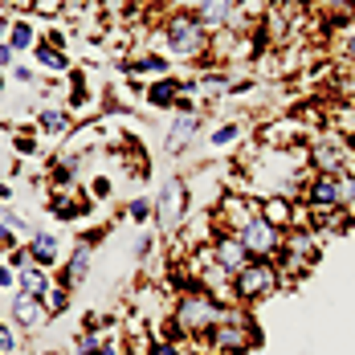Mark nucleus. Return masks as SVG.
I'll list each match as a JSON object with an SVG mask.
<instances>
[{"mask_svg":"<svg viewBox=\"0 0 355 355\" xmlns=\"http://www.w3.org/2000/svg\"><path fill=\"white\" fill-rule=\"evenodd\" d=\"M220 311L225 306L216 302L209 290H200V286L176 294V306H172V339H184V343L200 347L209 339V331L220 322Z\"/></svg>","mask_w":355,"mask_h":355,"instance_id":"1","label":"nucleus"},{"mask_svg":"<svg viewBox=\"0 0 355 355\" xmlns=\"http://www.w3.org/2000/svg\"><path fill=\"white\" fill-rule=\"evenodd\" d=\"M159 37H164V53L172 58H184L188 66L196 62L200 73L209 70V29L196 21V12H184V8H172L159 25Z\"/></svg>","mask_w":355,"mask_h":355,"instance_id":"2","label":"nucleus"},{"mask_svg":"<svg viewBox=\"0 0 355 355\" xmlns=\"http://www.w3.org/2000/svg\"><path fill=\"white\" fill-rule=\"evenodd\" d=\"M257 343H261V335H257V327L249 319V306L237 302V306L220 311V322L209 331V339L200 343V352L205 355H245Z\"/></svg>","mask_w":355,"mask_h":355,"instance_id":"3","label":"nucleus"},{"mask_svg":"<svg viewBox=\"0 0 355 355\" xmlns=\"http://www.w3.org/2000/svg\"><path fill=\"white\" fill-rule=\"evenodd\" d=\"M151 200H155V220H151V225H155L164 237L184 233L188 213H192V188H188V180L184 176H168Z\"/></svg>","mask_w":355,"mask_h":355,"instance_id":"4","label":"nucleus"},{"mask_svg":"<svg viewBox=\"0 0 355 355\" xmlns=\"http://www.w3.org/2000/svg\"><path fill=\"white\" fill-rule=\"evenodd\" d=\"M278 290H282V270H278V261L253 257L245 270L233 278V294H237L241 306H257V302H266V298L278 294Z\"/></svg>","mask_w":355,"mask_h":355,"instance_id":"5","label":"nucleus"},{"mask_svg":"<svg viewBox=\"0 0 355 355\" xmlns=\"http://www.w3.org/2000/svg\"><path fill=\"white\" fill-rule=\"evenodd\" d=\"M237 237H241V245L249 249V257H261V261H274V257L282 253V241H286L282 229L270 225L266 216H257V213H253V220H249Z\"/></svg>","mask_w":355,"mask_h":355,"instance_id":"6","label":"nucleus"},{"mask_svg":"<svg viewBox=\"0 0 355 355\" xmlns=\"http://www.w3.org/2000/svg\"><path fill=\"white\" fill-rule=\"evenodd\" d=\"M8 311H12V322H17L21 331H29V335L53 322V315H49V306H45V298H33V294H21V290L12 294V306H8Z\"/></svg>","mask_w":355,"mask_h":355,"instance_id":"7","label":"nucleus"},{"mask_svg":"<svg viewBox=\"0 0 355 355\" xmlns=\"http://www.w3.org/2000/svg\"><path fill=\"white\" fill-rule=\"evenodd\" d=\"M184 90H188V78L168 73V78H155V82H147V86H143V103H147V107H155V110H176L180 98H188Z\"/></svg>","mask_w":355,"mask_h":355,"instance_id":"8","label":"nucleus"},{"mask_svg":"<svg viewBox=\"0 0 355 355\" xmlns=\"http://www.w3.org/2000/svg\"><path fill=\"white\" fill-rule=\"evenodd\" d=\"M196 135H200V110L176 114L172 127H168V135H164V151H168V155H184V151H192Z\"/></svg>","mask_w":355,"mask_h":355,"instance_id":"9","label":"nucleus"},{"mask_svg":"<svg viewBox=\"0 0 355 355\" xmlns=\"http://www.w3.org/2000/svg\"><path fill=\"white\" fill-rule=\"evenodd\" d=\"M213 257H216V266H220L225 274H233V278H237L249 261H253V257H249V249L241 245V237H237V233H216Z\"/></svg>","mask_w":355,"mask_h":355,"instance_id":"10","label":"nucleus"},{"mask_svg":"<svg viewBox=\"0 0 355 355\" xmlns=\"http://www.w3.org/2000/svg\"><path fill=\"white\" fill-rule=\"evenodd\" d=\"M90 270H94V245L86 237H78V245L70 249V257L62 261V282L70 286V290H78V286H86Z\"/></svg>","mask_w":355,"mask_h":355,"instance_id":"11","label":"nucleus"},{"mask_svg":"<svg viewBox=\"0 0 355 355\" xmlns=\"http://www.w3.org/2000/svg\"><path fill=\"white\" fill-rule=\"evenodd\" d=\"M25 245H29V261L41 266V270H53V266L66 261V257H62V245H58V237H53L49 229H33Z\"/></svg>","mask_w":355,"mask_h":355,"instance_id":"12","label":"nucleus"},{"mask_svg":"<svg viewBox=\"0 0 355 355\" xmlns=\"http://www.w3.org/2000/svg\"><path fill=\"white\" fill-rule=\"evenodd\" d=\"M294 213H298V200H290L282 192H270V196H257V216H266L270 225L278 229H294Z\"/></svg>","mask_w":355,"mask_h":355,"instance_id":"13","label":"nucleus"},{"mask_svg":"<svg viewBox=\"0 0 355 355\" xmlns=\"http://www.w3.org/2000/svg\"><path fill=\"white\" fill-rule=\"evenodd\" d=\"M119 70L127 73V78H147V82H155V78H168V73H172V62H168L164 53H143V58H131V62H119Z\"/></svg>","mask_w":355,"mask_h":355,"instance_id":"14","label":"nucleus"},{"mask_svg":"<svg viewBox=\"0 0 355 355\" xmlns=\"http://www.w3.org/2000/svg\"><path fill=\"white\" fill-rule=\"evenodd\" d=\"M33 123L41 135H53V139H66L73 131V114L66 107H37Z\"/></svg>","mask_w":355,"mask_h":355,"instance_id":"15","label":"nucleus"},{"mask_svg":"<svg viewBox=\"0 0 355 355\" xmlns=\"http://www.w3.org/2000/svg\"><path fill=\"white\" fill-rule=\"evenodd\" d=\"M233 12H237V0H200V8H196V21L216 33V29H225L229 21H233Z\"/></svg>","mask_w":355,"mask_h":355,"instance_id":"16","label":"nucleus"},{"mask_svg":"<svg viewBox=\"0 0 355 355\" xmlns=\"http://www.w3.org/2000/svg\"><path fill=\"white\" fill-rule=\"evenodd\" d=\"M41 41L37 37V25L29 12H21V17H12V29H8V45H12V53L21 58V53H33V45Z\"/></svg>","mask_w":355,"mask_h":355,"instance_id":"17","label":"nucleus"},{"mask_svg":"<svg viewBox=\"0 0 355 355\" xmlns=\"http://www.w3.org/2000/svg\"><path fill=\"white\" fill-rule=\"evenodd\" d=\"M53 286V278H49V270H41V266H25V270H17V290L21 294H33V298H45V290Z\"/></svg>","mask_w":355,"mask_h":355,"instance_id":"18","label":"nucleus"},{"mask_svg":"<svg viewBox=\"0 0 355 355\" xmlns=\"http://www.w3.org/2000/svg\"><path fill=\"white\" fill-rule=\"evenodd\" d=\"M33 62L41 70L49 73H70V58H66V49H53L49 41H37L33 45Z\"/></svg>","mask_w":355,"mask_h":355,"instance_id":"19","label":"nucleus"},{"mask_svg":"<svg viewBox=\"0 0 355 355\" xmlns=\"http://www.w3.org/2000/svg\"><path fill=\"white\" fill-rule=\"evenodd\" d=\"M335 53H339V62L343 66H355V21L352 25H343V29H335Z\"/></svg>","mask_w":355,"mask_h":355,"instance_id":"20","label":"nucleus"},{"mask_svg":"<svg viewBox=\"0 0 355 355\" xmlns=\"http://www.w3.org/2000/svg\"><path fill=\"white\" fill-rule=\"evenodd\" d=\"M45 306H49V315H53V319H62V315L70 311V286L53 282L49 290H45Z\"/></svg>","mask_w":355,"mask_h":355,"instance_id":"21","label":"nucleus"},{"mask_svg":"<svg viewBox=\"0 0 355 355\" xmlns=\"http://www.w3.org/2000/svg\"><path fill=\"white\" fill-rule=\"evenodd\" d=\"M127 220L151 225V220H155V200H151V196H131V200H127Z\"/></svg>","mask_w":355,"mask_h":355,"instance_id":"22","label":"nucleus"},{"mask_svg":"<svg viewBox=\"0 0 355 355\" xmlns=\"http://www.w3.org/2000/svg\"><path fill=\"white\" fill-rule=\"evenodd\" d=\"M103 331H78V339H73V355H98L103 352Z\"/></svg>","mask_w":355,"mask_h":355,"instance_id":"23","label":"nucleus"},{"mask_svg":"<svg viewBox=\"0 0 355 355\" xmlns=\"http://www.w3.org/2000/svg\"><path fill=\"white\" fill-rule=\"evenodd\" d=\"M237 139H241V123H216L213 135H209L213 147H233Z\"/></svg>","mask_w":355,"mask_h":355,"instance_id":"24","label":"nucleus"},{"mask_svg":"<svg viewBox=\"0 0 355 355\" xmlns=\"http://www.w3.org/2000/svg\"><path fill=\"white\" fill-rule=\"evenodd\" d=\"M12 151H17V159L37 155V135L33 131H17V135H12Z\"/></svg>","mask_w":355,"mask_h":355,"instance_id":"25","label":"nucleus"},{"mask_svg":"<svg viewBox=\"0 0 355 355\" xmlns=\"http://www.w3.org/2000/svg\"><path fill=\"white\" fill-rule=\"evenodd\" d=\"M151 355H188V347H184V339H155L151 343Z\"/></svg>","mask_w":355,"mask_h":355,"instance_id":"26","label":"nucleus"},{"mask_svg":"<svg viewBox=\"0 0 355 355\" xmlns=\"http://www.w3.org/2000/svg\"><path fill=\"white\" fill-rule=\"evenodd\" d=\"M21 352V339H17V331L8 327V322H0V355H17Z\"/></svg>","mask_w":355,"mask_h":355,"instance_id":"27","label":"nucleus"},{"mask_svg":"<svg viewBox=\"0 0 355 355\" xmlns=\"http://www.w3.org/2000/svg\"><path fill=\"white\" fill-rule=\"evenodd\" d=\"M66 4H70V0H33L29 12H33V17H58V12H66Z\"/></svg>","mask_w":355,"mask_h":355,"instance_id":"28","label":"nucleus"},{"mask_svg":"<svg viewBox=\"0 0 355 355\" xmlns=\"http://www.w3.org/2000/svg\"><path fill=\"white\" fill-rule=\"evenodd\" d=\"M131 253H135L139 261H147V257L155 253V233H139V237H135V245H131Z\"/></svg>","mask_w":355,"mask_h":355,"instance_id":"29","label":"nucleus"},{"mask_svg":"<svg viewBox=\"0 0 355 355\" xmlns=\"http://www.w3.org/2000/svg\"><path fill=\"white\" fill-rule=\"evenodd\" d=\"M4 266H8V270H25V266H29V245L8 249V253H4Z\"/></svg>","mask_w":355,"mask_h":355,"instance_id":"30","label":"nucleus"},{"mask_svg":"<svg viewBox=\"0 0 355 355\" xmlns=\"http://www.w3.org/2000/svg\"><path fill=\"white\" fill-rule=\"evenodd\" d=\"M12 82H21V86H33L37 82V73H33V66H25V62H17V66H12Z\"/></svg>","mask_w":355,"mask_h":355,"instance_id":"31","label":"nucleus"},{"mask_svg":"<svg viewBox=\"0 0 355 355\" xmlns=\"http://www.w3.org/2000/svg\"><path fill=\"white\" fill-rule=\"evenodd\" d=\"M90 196H94V200H110V176H94L90 180Z\"/></svg>","mask_w":355,"mask_h":355,"instance_id":"32","label":"nucleus"},{"mask_svg":"<svg viewBox=\"0 0 355 355\" xmlns=\"http://www.w3.org/2000/svg\"><path fill=\"white\" fill-rule=\"evenodd\" d=\"M12 66H17V53H12V45H8V41H0V73L12 70Z\"/></svg>","mask_w":355,"mask_h":355,"instance_id":"33","label":"nucleus"},{"mask_svg":"<svg viewBox=\"0 0 355 355\" xmlns=\"http://www.w3.org/2000/svg\"><path fill=\"white\" fill-rule=\"evenodd\" d=\"M41 41H49L53 49H66V41H70V33H66V29H49V33L41 37Z\"/></svg>","mask_w":355,"mask_h":355,"instance_id":"34","label":"nucleus"},{"mask_svg":"<svg viewBox=\"0 0 355 355\" xmlns=\"http://www.w3.org/2000/svg\"><path fill=\"white\" fill-rule=\"evenodd\" d=\"M12 286H17V270L0 266V290H12Z\"/></svg>","mask_w":355,"mask_h":355,"instance_id":"35","label":"nucleus"},{"mask_svg":"<svg viewBox=\"0 0 355 355\" xmlns=\"http://www.w3.org/2000/svg\"><path fill=\"white\" fill-rule=\"evenodd\" d=\"M8 29H12V12L0 8V41H8Z\"/></svg>","mask_w":355,"mask_h":355,"instance_id":"36","label":"nucleus"},{"mask_svg":"<svg viewBox=\"0 0 355 355\" xmlns=\"http://www.w3.org/2000/svg\"><path fill=\"white\" fill-rule=\"evenodd\" d=\"M12 196H17V192H12V184H8V180H0V205H12Z\"/></svg>","mask_w":355,"mask_h":355,"instance_id":"37","label":"nucleus"},{"mask_svg":"<svg viewBox=\"0 0 355 355\" xmlns=\"http://www.w3.org/2000/svg\"><path fill=\"white\" fill-rule=\"evenodd\" d=\"M172 4H176V8H184V12H196V8H200V0H172Z\"/></svg>","mask_w":355,"mask_h":355,"instance_id":"38","label":"nucleus"},{"mask_svg":"<svg viewBox=\"0 0 355 355\" xmlns=\"http://www.w3.org/2000/svg\"><path fill=\"white\" fill-rule=\"evenodd\" d=\"M98 355H123V347H119V343H103V352Z\"/></svg>","mask_w":355,"mask_h":355,"instance_id":"39","label":"nucleus"},{"mask_svg":"<svg viewBox=\"0 0 355 355\" xmlns=\"http://www.w3.org/2000/svg\"><path fill=\"white\" fill-rule=\"evenodd\" d=\"M0 135H4V119H0Z\"/></svg>","mask_w":355,"mask_h":355,"instance_id":"40","label":"nucleus"},{"mask_svg":"<svg viewBox=\"0 0 355 355\" xmlns=\"http://www.w3.org/2000/svg\"><path fill=\"white\" fill-rule=\"evenodd\" d=\"M0 90H4V73H0Z\"/></svg>","mask_w":355,"mask_h":355,"instance_id":"41","label":"nucleus"},{"mask_svg":"<svg viewBox=\"0 0 355 355\" xmlns=\"http://www.w3.org/2000/svg\"><path fill=\"white\" fill-rule=\"evenodd\" d=\"M278 4H290V0H278Z\"/></svg>","mask_w":355,"mask_h":355,"instance_id":"42","label":"nucleus"}]
</instances>
